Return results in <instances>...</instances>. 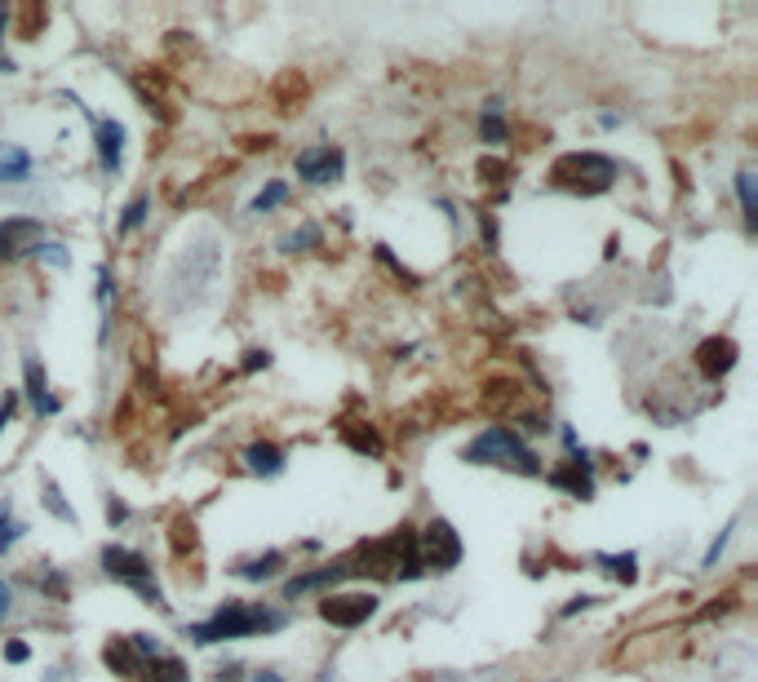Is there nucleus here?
<instances>
[{
	"label": "nucleus",
	"mask_w": 758,
	"mask_h": 682,
	"mask_svg": "<svg viewBox=\"0 0 758 682\" xmlns=\"http://www.w3.org/2000/svg\"><path fill=\"white\" fill-rule=\"evenodd\" d=\"M284 200H289V186H284V182H271V186H266V191L258 195V200H253V213H271L275 204H284Z\"/></svg>",
	"instance_id": "cd10ccee"
},
{
	"label": "nucleus",
	"mask_w": 758,
	"mask_h": 682,
	"mask_svg": "<svg viewBox=\"0 0 758 682\" xmlns=\"http://www.w3.org/2000/svg\"><path fill=\"white\" fill-rule=\"evenodd\" d=\"M599 563H603V572H608V576H617V581L621 585H634V576H639V572H634V563H639V558H634V554H599Z\"/></svg>",
	"instance_id": "5701e85b"
},
{
	"label": "nucleus",
	"mask_w": 758,
	"mask_h": 682,
	"mask_svg": "<svg viewBox=\"0 0 758 682\" xmlns=\"http://www.w3.org/2000/svg\"><path fill=\"white\" fill-rule=\"evenodd\" d=\"M466 461H470V465H501V470L528 474V479H537V474H541L537 452H532L528 443L519 439L515 430H506V426H488V430L466 448Z\"/></svg>",
	"instance_id": "7ed1b4c3"
},
{
	"label": "nucleus",
	"mask_w": 758,
	"mask_h": 682,
	"mask_svg": "<svg viewBox=\"0 0 758 682\" xmlns=\"http://www.w3.org/2000/svg\"><path fill=\"white\" fill-rule=\"evenodd\" d=\"M736 341L732 337H705L701 346H696V368L705 372V377H723V372L736 368Z\"/></svg>",
	"instance_id": "9d476101"
},
{
	"label": "nucleus",
	"mask_w": 758,
	"mask_h": 682,
	"mask_svg": "<svg viewBox=\"0 0 758 682\" xmlns=\"http://www.w3.org/2000/svg\"><path fill=\"white\" fill-rule=\"evenodd\" d=\"M125 519H129V510H125V505H120V501H107V523H111V527H120Z\"/></svg>",
	"instance_id": "473e14b6"
},
{
	"label": "nucleus",
	"mask_w": 758,
	"mask_h": 682,
	"mask_svg": "<svg viewBox=\"0 0 758 682\" xmlns=\"http://www.w3.org/2000/svg\"><path fill=\"white\" fill-rule=\"evenodd\" d=\"M280 567H284V554L271 550L262 558H244V563H235V576H244V581H271Z\"/></svg>",
	"instance_id": "a211bd4d"
},
{
	"label": "nucleus",
	"mask_w": 758,
	"mask_h": 682,
	"mask_svg": "<svg viewBox=\"0 0 758 682\" xmlns=\"http://www.w3.org/2000/svg\"><path fill=\"white\" fill-rule=\"evenodd\" d=\"M147 209H151V195H138V200L125 209V217L116 222V235H129V231H138L142 222H147Z\"/></svg>",
	"instance_id": "b1692460"
},
{
	"label": "nucleus",
	"mask_w": 758,
	"mask_h": 682,
	"mask_svg": "<svg viewBox=\"0 0 758 682\" xmlns=\"http://www.w3.org/2000/svg\"><path fill=\"white\" fill-rule=\"evenodd\" d=\"M45 510H54L63 523H76V510L63 501V488H58L54 479H45Z\"/></svg>",
	"instance_id": "393cba45"
},
{
	"label": "nucleus",
	"mask_w": 758,
	"mask_h": 682,
	"mask_svg": "<svg viewBox=\"0 0 758 682\" xmlns=\"http://www.w3.org/2000/svg\"><path fill=\"white\" fill-rule=\"evenodd\" d=\"M590 603H594V598H590V594H581V598H572V603H568V607H563V616H577V612H581V607H590Z\"/></svg>",
	"instance_id": "f704fd0d"
},
{
	"label": "nucleus",
	"mask_w": 758,
	"mask_h": 682,
	"mask_svg": "<svg viewBox=\"0 0 758 682\" xmlns=\"http://www.w3.org/2000/svg\"><path fill=\"white\" fill-rule=\"evenodd\" d=\"M736 195H741L745 226H758V195H754V173H736Z\"/></svg>",
	"instance_id": "412c9836"
},
{
	"label": "nucleus",
	"mask_w": 758,
	"mask_h": 682,
	"mask_svg": "<svg viewBox=\"0 0 758 682\" xmlns=\"http://www.w3.org/2000/svg\"><path fill=\"white\" fill-rule=\"evenodd\" d=\"M479 133H484V142H493V147H506V142H510V129H506V120L497 116V102H488L484 120H479Z\"/></svg>",
	"instance_id": "aec40b11"
},
{
	"label": "nucleus",
	"mask_w": 758,
	"mask_h": 682,
	"mask_svg": "<svg viewBox=\"0 0 758 682\" xmlns=\"http://www.w3.org/2000/svg\"><path fill=\"white\" fill-rule=\"evenodd\" d=\"M102 572H107L111 581L129 585L133 594H142L151 607H165V594H160V585H156V567H151L138 550H125V545H107V550H102Z\"/></svg>",
	"instance_id": "39448f33"
},
{
	"label": "nucleus",
	"mask_w": 758,
	"mask_h": 682,
	"mask_svg": "<svg viewBox=\"0 0 758 682\" xmlns=\"http://www.w3.org/2000/svg\"><path fill=\"white\" fill-rule=\"evenodd\" d=\"M196 550V523L182 514V519H173V554H187Z\"/></svg>",
	"instance_id": "a878e982"
},
{
	"label": "nucleus",
	"mask_w": 758,
	"mask_h": 682,
	"mask_svg": "<svg viewBox=\"0 0 758 682\" xmlns=\"http://www.w3.org/2000/svg\"><path fill=\"white\" fill-rule=\"evenodd\" d=\"M27 173H32V155L27 151H9L0 160V182H27Z\"/></svg>",
	"instance_id": "4be33fe9"
},
{
	"label": "nucleus",
	"mask_w": 758,
	"mask_h": 682,
	"mask_svg": "<svg viewBox=\"0 0 758 682\" xmlns=\"http://www.w3.org/2000/svg\"><path fill=\"white\" fill-rule=\"evenodd\" d=\"M727 536H732V527H723V532H719V536H714V545H710V554H705V567H714V563H719V554L727 550Z\"/></svg>",
	"instance_id": "c756f323"
},
{
	"label": "nucleus",
	"mask_w": 758,
	"mask_h": 682,
	"mask_svg": "<svg viewBox=\"0 0 758 682\" xmlns=\"http://www.w3.org/2000/svg\"><path fill=\"white\" fill-rule=\"evenodd\" d=\"M9 603H14V598H9V585H5V581H0V620H5V616H9Z\"/></svg>",
	"instance_id": "c9c22d12"
},
{
	"label": "nucleus",
	"mask_w": 758,
	"mask_h": 682,
	"mask_svg": "<svg viewBox=\"0 0 758 682\" xmlns=\"http://www.w3.org/2000/svg\"><path fill=\"white\" fill-rule=\"evenodd\" d=\"M342 439L351 443L355 452H364V457H382V434H377L373 426H360V421H351V426H342Z\"/></svg>",
	"instance_id": "6ab92c4d"
},
{
	"label": "nucleus",
	"mask_w": 758,
	"mask_h": 682,
	"mask_svg": "<svg viewBox=\"0 0 758 682\" xmlns=\"http://www.w3.org/2000/svg\"><path fill=\"white\" fill-rule=\"evenodd\" d=\"M249 682H284L280 674H271V669H258V674H253Z\"/></svg>",
	"instance_id": "e433bc0d"
},
{
	"label": "nucleus",
	"mask_w": 758,
	"mask_h": 682,
	"mask_svg": "<svg viewBox=\"0 0 758 682\" xmlns=\"http://www.w3.org/2000/svg\"><path fill=\"white\" fill-rule=\"evenodd\" d=\"M244 461H249L253 474H280L284 470V448H275V443H249V448H244Z\"/></svg>",
	"instance_id": "f3484780"
},
{
	"label": "nucleus",
	"mask_w": 758,
	"mask_h": 682,
	"mask_svg": "<svg viewBox=\"0 0 758 682\" xmlns=\"http://www.w3.org/2000/svg\"><path fill=\"white\" fill-rule=\"evenodd\" d=\"M271 364V355L266 350H249V359H244V372H258V368H266Z\"/></svg>",
	"instance_id": "2f4dec72"
},
{
	"label": "nucleus",
	"mask_w": 758,
	"mask_h": 682,
	"mask_svg": "<svg viewBox=\"0 0 758 682\" xmlns=\"http://www.w3.org/2000/svg\"><path fill=\"white\" fill-rule=\"evenodd\" d=\"M550 182H555L559 191H572V195H603L612 182H617V164H612L608 155L572 151V155H559L555 160Z\"/></svg>",
	"instance_id": "20e7f679"
},
{
	"label": "nucleus",
	"mask_w": 758,
	"mask_h": 682,
	"mask_svg": "<svg viewBox=\"0 0 758 682\" xmlns=\"http://www.w3.org/2000/svg\"><path fill=\"white\" fill-rule=\"evenodd\" d=\"M351 576V567L346 563H333V567H320V572H306V576H293L289 585H284V598H297V594H311V589H324V585H337Z\"/></svg>",
	"instance_id": "2eb2a0df"
},
{
	"label": "nucleus",
	"mask_w": 758,
	"mask_h": 682,
	"mask_svg": "<svg viewBox=\"0 0 758 682\" xmlns=\"http://www.w3.org/2000/svg\"><path fill=\"white\" fill-rule=\"evenodd\" d=\"M138 682H191V674L178 656H151L147 665H142Z\"/></svg>",
	"instance_id": "dca6fc26"
},
{
	"label": "nucleus",
	"mask_w": 758,
	"mask_h": 682,
	"mask_svg": "<svg viewBox=\"0 0 758 682\" xmlns=\"http://www.w3.org/2000/svg\"><path fill=\"white\" fill-rule=\"evenodd\" d=\"M45 244V226L36 217H5L0 222V262H14V257H27Z\"/></svg>",
	"instance_id": "6e6552de"
},
{
	"label": "nucleus",
	"mask_w": 758,
	"mask_h": 682,
	"mask_svg": "<svg viewBox=\"0 0 758 682\" xmlns=\"http://www.w3.org/2000/svg\"><path fill=\"white\" fill-rule=\"evenodd\" d=\"M23 377H27V399H32V412H36V417H49V412H58V399L49 395V381H45V368H40V359H27V364H23Z\"/></svg>",
	"instance_id": "4468645a"
},
{
	"label": "nucleus",
	"mask_w": 758,
	"mask_h": 682,
	"mask_svg": "<svg viewBox=\"0 0 758 682\" xmlns=\"http://www.w3.org/2000/svg\"><path fill=\"white\" fill-rule=\"evenodd\" d=\"M320 616L337 629H360L364 620L377 616V594H364V589H355V594H329L320 603Z\"/></svg>",
	"instance_id": "0eeeda50"
},
{
	"label": "nucleus",
	"mask_w": 758,
	"mask_h": 682,
	"mask_svg": "<svg viewBox=\"0 0 758 682\" xmlns=\"http://www.w3.org/2000/svg\"><path fill=\"white\" fill-rule=\"evenodd\" d=\"M18 536H23V523L14 519V510H9V505H0V554H5Z\"/></svg>",
	"instance_id": "bb28decb"
},
{
	"label": "nucleus",
	"mask_w": 758,
	"mask_h": 682,
	"mask_svg": "<svg viewBox=\"0 0 758 682\" xmlns=\"http://www.w3.org/2000/svg\"><path fill=\"white\" fill-rule=\"evenodd\" d=\"M14 412H18V390H9V395L0 399V430H5L9 421H14Z\"/></svg>",
	"instance_id": "c85d7f7f"
},
{
	"label": "nucleus",
	"mask_w": 758,
	"mask_h": 682,
	"mask_svg": "<svg viewBox=\"0 0 758 682\" xmlns=\"http://www.w3.org/2000/svg\"><path fill=\"white\" fill-rule=\"evenodd\" d=\"M462 536L453 532V523L435 519L426 527V532H417V558H422V567L430 572H453L457 563H462Z\"/></svg>",
	"instance_id": "423d86ee"
},
{
	"label": "nucleus",
	"mask_w": 758,
	"mask_h": 682,
	"mask_svg": "<svg viewBox=\"0 0 758 682\" xmlns=\"http://www.w3.org/2000/svg\"><path fill=\"white\" fill-rule=\"evenodd\" d=\"M27 656H32V647H27V643H5V660H9V665H23Z\"/></svg>",
	"instance_id": "7c9ffc66"
},
{
	"label": "nucleus",
	"mask_w": 758,
	"mask_h": 682,
	"mask_svg": "<svg viewBox=\"0 0 758 682\" xmlns=\"http://www.w3.org/2000/svg\"><path fill=\"white\" fill-rule=\"evenodd\" d=\"M102 660H107L111 674H116V678H129V682H138L142 665H147V660H142L138 651L129 647V638H111V643L102 647Z\"/></svg>",
	"instance_id": "ddd939ff"
},
{
	"label": "nucleus",
	"mask_w": 758,
	"mask_h": 682,
	"mask_svg": "<svg viewBox=\"0 0 758 682\" xmlns=\"http://www.w3.org/2000/svg\"><path fill=\"white\" fill-rule=\"evenodd\" d=\"M284 629V612H266V607H244V603H227L218 607L204 625H191L196 643H227V638H249V634H271Z\"/></svg>",
	"instance_id": "f03ea898"
},
{
	"label": "nucleus",
	"mask_w": 758,
	"mask_h": 682,
	"mask_svg": "<svg viewBox=\"0 0 758 682\" xmlns=\"http://www.w3.org/2000/svg\"><path fill=\"white\" fill-rule=\"evenodd\" d=\"M218 682H244V669L240 665H222L218 669Z\"/></svg>",
	"instance_id": "72a5a7b5"
},
{
	"label": "nucleus",
	"mask_w": 758,
	"mask_h": 682,
	"mask_svg": "<svg viewBox=\"0 0 758 682\" xmlns=\"http://www.w3.org/2000/svg\"><path fill=\"white\" fill-rule=\"evenodd\" d=\"M351 576L373 572V576H391V581H417L422 576V558H417V532L413 527H395L382 541H364L355 554Z\"/></svg>",
	"instance_id": "f257e3e1"
},
{
	"label": "nucleus",
	"mask_w": 758,
	"mask_h": 682,
	"mask_svg": "<svg viewBox=\"0 0 758 682\" xmlns=\"http://www.w3.org/2000/svg\"><path fill=\"white\" fill-rule=\"evenodd\" d=\"M98 160L102 173H120V160H125V124L120 120H98Z\"/></svg>",
	"instance_id": "f8f14e48"
},
{
	"label": "nucleus",
	"mask_w": 758,
	"mask_h": 682,
	"mask_svg": "<svg viewBox=\"0 0 758 682\" xmlns=\"http://www.w3.org/2000/svg\"><path fill=\"white\" fill-rule=\"evenodd\" d=\"M550 483H555V488H563V492H572V496H581V501H590V496H594L590 457H586V452H572V457L563 461L555 474H550Z\"/></svg>",
	"instance_id": "9b49d317"
},
{
	"label": "nucleus",
	"mask_w": 758,
	"mask_h": 682,
	"mask_svg": "<svg viewBox=\"0 0 758 682\" xmlns=\"http://www.w3.org/2000/svg\"><path fill=\"white\" fill-rule=\"evenodd\" d=\"M342 169H346V155L337 151V147H311V151L297 155V178H306V182H315V186L337 182V178H342Z\"/></svg>",
	"instance_id": "1a4fd4ad"
}]
</instances>
